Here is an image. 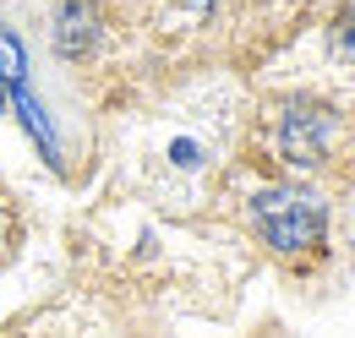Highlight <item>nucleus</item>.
<instances>
[{"instance_id":"nucleus-1","label":"nucleus","mask_w":355,"mask_h":338,"mask_svg":"<svg viewBox=\"0 0 355 338\" xmlns=\"http://www.w3.org/2000/svg\"><path fill=\"white\" fill-rule=\"evenodd\" d=\"M252 229L279 256H306L328 240V208L306 186H268L252 197Z\"/></svg>"},{"instance_id":"nucleus-2","label":"nucleus","mask_w":355,"mask_h":338,"mask_svg":"<svg viewBox=\"0 0 355 338\" xmlns=\"http://www.w3.org/2000/svg\"><path fill=\"white\" fill-rule=\"evenodd\" d=\"M334 131H339V121H334L328 104L290 98L268 121V148H273V159L284 169H317L328 159V148H334Z\"/></svg>"},{"instance_id":"nucleus-3","label":"nucleus","mask_w":355,"mask_h":338,"mask_svg":"<svg viewBox=\"0 0 355 338\" xmlns=\"http://www.w3.org/2000/svg\"><path fill=\"white\" fill-rule=\"evenodd\" d=\"M104 39V11L98 0H55V17H49V44L60 60H88Z\"/></svg>"},{"instance_id":"nucleus-4","label":"nucleus","mask_w":355,"mask_h":338,"mask_svg":"<svg viewBox=\"0 0 355 338\" xmlns=\"http://www.w3.org/2000/svg\"><path fill=\"white\" fill-rule=\"evenodd\" d=\"M6 104L17 109V121H22V131L39 142V153H44L49 164L60 169V131H55V121H49V109H44V98L33 93L28 82H11L6 87Z\"/></svg>"},{"instance_id":"nucleus-5","label":"nucleus","mask_w":355,"mask_h":338,"mask_svg":"<svg viewBox=\"0 0 355 338\" xmlns=\"http://www.w3.org/2000/svg\"><path fill=\"white\" fill-rule=\"evenodd\" d=\"M328 39H334V55L355 66V0L339 11V17H334V33H328Z\"/></svg>"},{"instance_id":"nucleus-6","label":"nucleus","mask_w":355,"mask_h":338,"mask_svg":"<svg viewBox=\"0 0 355 338\" xmlns=\"http://www.w3.org/2000/svg\"><path fill=\"white\" fill-rule=\"evenodd\" d=\"M180 6H208V0H180Z\"/></svg>"},{"instance_id":"nucleus-7","label":"nucleus","mask_w":355,"mask_h":338,"mask_svg":"<svg viewBox=\"0 0 355 338\" xmlns=\"http://www.w3.org/2000/svg\"><path fill=\"white\" fill-rule=\"evenodd\" d=\"M0 109H6V82H0Z\"/></svg>"},{"instance_id":"nucleus-8","label":"nucleus","mask_w":355,"mask_h":338,"mask_svg":"<svg viewBox=\"0 0 355 338\" xmlns=\"http://www.w3.org/2000/svg\"><path fill=\"white\" fill-rule=\"evenodd\" d=\"M0 235H6V208H0Z\"/></svg>"}]
</instances>
